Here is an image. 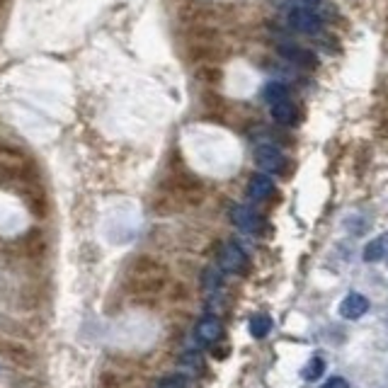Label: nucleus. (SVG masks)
Returning a JSON list of instances; mask_svg holds the SVG:
<instances>
[{"label": "nucleus", "instance_id": "20e7f679", "mask_svg": "<svg viewBox=\"0 0 388 388\" xmlns=\"http://www.w3.org/2000/svg\"><path fill=\"white\" fill-rule=\"evenodd\" d=\"M219 265H221V270L238 275V272L245 270V265H248V258H245V253H243L241 248H238L236 243H226L224 248H221V253H219Z\"/></svg>", "mask_w": 388, "mask_h": 388}, {"label": "nucleus", "instance_id": "6e6552de", "mask_svg": "<svg viewBox=\"0 0 388 388\" xmlns=\"http://www.w3.org/2000/svg\"><path fill=\"white\" fill-rule=\"evenodd\" d=\"M272 192H275V182L267 173H258L250 178V185H248V194L250 199H255V202H265V199L272 197Z\"/></svg>", "mask_w": 388, "mask_h": 388}, {"label": "nucleus", "instance_id": "7ed1b4c3", "mask_svg": "<svg viewBox=\"0 0 388 388\" xmlns=\"http://www.w3.org/2000/svg\"><path fill=\"white\" fill-rule=\"evenodd\" d=\"M289 25L294 27L296 32L301 34H318L321 32V17H318L313 10H306V8H294L289 13Z\"/></svg>", "mask_w": 388, "mask_h": 388}, {"label": "nucleus", "instance_id": "ddd939ff", "mask_svg": "<svg viewBox=\"0 0 388 388\" xmlns=\"http://www.w3.org/2000/svg\"><path fill=\"white\" fill-rule=\"evenodd\" d=\"M325 372V359L323 357H311L308 362L304 364V369H301V376H304L306 381H318Z\"/></svg>", "mask_w": 388, "mask_h": 388}, {"label": "nucleus", "instance_id": "a211bd4d", "mask_svg": "<svg viewBox=\"0 0 388 388\" xmlns=\"http://www.w3.org/2000/svg\"><path fill=\"white\" fill-rule=\"evenodd\" d=\"M301 3H306V5H316V3H321V0H301Z\"/></svg>", "mask_w": 388, "mask_h": 388}, {"label": "nucleus", "instance_id": "dca6fc26", "mask_svg": "<svg viewBox=\"0 0 388 388\" xmlns=\"http://www.w3.org/2000/svg\"><path fill=\"white\" fill-rule=\"evenodd\" d=\"M185 386H187V381L182 379L180 374L168 376V379H163L161 384H158V388H185Z\"/></svg>", "mask_w": 388, "mask_h": 388}, {"label": "nucleus", "instance_id": "f257e3e1", "mask_svg": "<svg viewBox=\"0 0 388 388\" xmlns=\"http://www.w3.org/2000/svg\"><path fill=\"white\" fill-rule=\"evenodd\" d=\"M163 279V272L153 265L151 260H136V265L129 270V289L131 291H151L158 287Z\"/></svg>", "mask_w": 388, "mask_h": 388}, {"label": "nucleus", "instance_id": "39448f33", "mask_svg": "<svg viewBox=\"0 0 388 388\" xmlns=\"http://www.w3.org/2000/svg\"><path fill=\"white\" fill-rule=\"evenodd\" d=\"M221 321L216 316H204L202 321L194 328V338H197L199 345H214L216 340L221 338Z\"/></svg>", "mask_w": 388, "mask_h": 388}, {"label": "nucleus", "instance_id": "4468645a", "mask_svg": "<svg viewBox=\"0 0 388 388\" xmlns=\"http://www.w3.org/2000/svg\"><path fill=\"white\" fill-rule=\"evenodd\" d=\"M262 97H265L270 105H277V102H282V100H289V90H287V85H282V83H267L265 90H262Z\"/></svg>", "mask_w": 388, "mask_h": 388}, {"label": "nucleus", "instance_id": "f03ea898", "mask_svg": "<svg viewBox=\"0 0 388 388\" xmlns=\"http://www.w3.org/2000/svg\"><path fill=\"white\" fill-rule=\"evenodd\" d=\"M255 163H258V168H262L265 173H282L284 170L282 153H279V148H275L272 144L255 146Z\"/></svg>", "mask_w": 388, "mask_h": 388}, {"label": "nucleus", "instance_id": "f3484780", "mask_svg": "<svg viewBox=\"0 0 388 388\" xmlns=\"http://www.w3.org/2000/svg\"><path fill=\"white\" fill-rule=\"evenodd\" d=\"M321 388H350V384H347L342 376H333V379H328Z\"/></svg>", "mask_w": 388, "mask_h": 388}, {"label": "nucleus", "instance_id": "9d476101", "mask_svg": "<svg viewBox=\"0 0 388 388\" xmlns=\"http://www.w3.org/2000/svg\"><path fill=\"white\" fill-rule=\"evenodd\" d=\"M279 54L284 56V59H289V61H294V64H299V66H316V59H313V54L311 51H306V49H299V47H282L279 49Z\"/></svg>", "mask_w": 388, "mask_h": 388}, {"label": "nucleus", "instance_id": "0eeeda50", "mask_svg": "<svg viewBox=\"0 0 388 388\" xmlns=\"http://www.w3.org/2000/svg\"><path fill=\"white\" fill-rule=\"evenodd\" d=\"M367 311H369V299L362 294H347L340 304V316L347 318V321H357Z\"/></svg>", "mask_w": 388, "mask_h": 388}, {"label": "nucleus", "instance_id": "9b49d317", "mask_svg": "<svg viewBox=\"0 0 388 388\" xmlns=\"http://www.w3.org/2000/svg\"><path fill=\"white\" fill-rule=\"evenodd\" d=\"M270 330H272V318L267 316V313H255V316L250 318V335H253L255 340L267 338Z\"/></svg>", "mask_w": 388, "mask_h": 388}, {"label": "nucleus", "instance_id": "423d86ee", "mask_svg": "<svg viewBox=\"0 0 388 388\" xmlns=\"http://www.w3.org/2000/svg\"><path fill=\"white\" fill-rule=\"evenodd\" d=\"M231 221L245 233H258L262 226L260 216L250 207H241V204H236V207L231 209Z\"/></svg>", "mask_w": 388, "mask_h": 388}, {"label": "nucleus", "instance_id": "2eb2a0df", "mask_svg": "<svg viewBox=\"0 0 388 388\" xmlns=\"http://www.w3.org/2000/svg\"><path fill=\"white\" fill-rule=\"evenodd\" d=\"M3 352H5V355H8L10 359H15V362L25 364V357H27V352L22 350L20 345H8V347H3Z\"/></svg>", "mask_w": 388, "mask_h": 388}, {"label": "nucleus", "instance_id": "f8f14e48", "mask_svg": "<svg viewBox=\"0 0 388 388\" xmlns=\"http://www.w3.org/2000/svg\"><path fill=\"white\" fill-rule=\"evenodd\" d=\"M388 253V233H384V236H379V238H374L372 243L364 248V260L367 262H376V260H381L384 255Z\"/></svg>", "mask_w": 388, "mask_h": 388}, {"label": "nucleus", "instance_id": "1a4fd4ad", "mask_svg": "<svg viewBox=\"0 0 388 388\" xmlns=\"http://www.w3.org/2000/svg\"><path fill=\"white\" fill-rule=\"evenodd\" d=\"M272 117H275V122L282 124V127H294V124L299 122V107L291 100H282L277 102V105H272Z\"/></svg>", "mask_w": 388, "mask_h": 388}]
</instances>
